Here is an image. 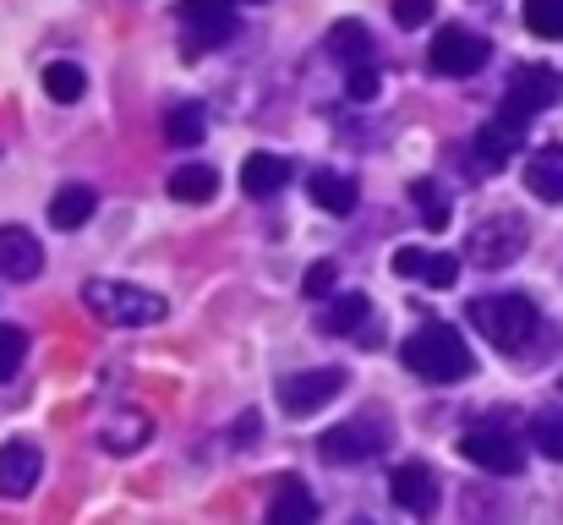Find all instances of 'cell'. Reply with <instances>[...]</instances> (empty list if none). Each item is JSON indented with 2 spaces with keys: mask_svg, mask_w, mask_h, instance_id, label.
<instances>
[{
  "mask_svg": "<svg viewBox=\"0 0 563 525\" xmlns=\"http://www.w3.org/2000/svg\"><path fill=\"white\" fill-rule=\"evenodd\" d=\"M405 367L416 372V378H427V383H460V378H471V350L460 340V329H449V324H421L410 340H405Z\"/></svg>",
  "mask_w": 563,
  "mask_h": 525,
  "instance_id": "1",
  "label": "cell"
},
{
  "mask_svg": "<svg viewBox=\"0 0 563 525\" xmlns=\"http://www.w3.org/2000/svg\"><path fill=\"white\" fill-rule=\"evenodd\" d=\"M82 307L99 324H115V329H148V324H165V313H170L165 296L121 285V280H88L82 285Z\"/></svg>",
  "mask_w": 563,
  "mask_h": 525,
  "instance_id": "2",
  "label": "cell"
},
{
  "mask_svg": "<svg viewBox=\"0 0 563 525\" xmlns=\"http://www.w3.org/2000/svg\"><path fill=\"white\" fill-rule=\"evenodd\" d=\"M471 324H476V335L482 340H493L498 350H526V340L537 335V302L531 296H515V291H504V296H476L471 302Z\"/></svg>",
  "mask_w": 563,
  "mask_h": 525,
  "instance_id": "3",
  "label": "cell"
},
{
  "mask_svg": "<svg viewBox=\"0 0 563 525\" xmlns=\"http://www.w3.org/2000/svg\"><path fill=\"white\" fill-rule=\"evenodd\" d=\"M526 241H531V225L515 214V208H504V214H487L471 236H465V263H476V269H509V263H520V252H526Z\"/></svg>",
  "mask_w": 563,
  "mask_h": 525,
  "instance_id": "4",
  "label": "cell"
},
{
  "mask_svg": "<svg viewBox=\"0 0 563 525\" xmlns=\"http://www.w3.org/2000/svg\"><path fill=\"white\" fill-rule=\"evenodd\" d=\"M460 455L476 471H487V477H520L526 471V444L504 422H471L460 433Z\"/></svg>",
  "mask_w": 563,
  "mask_h": 525,
  "instance_id": "5",
  "label": "cell"
},
{
  "mask_svg": "<svg viewBox=\"0 0 563 525\" xmlns=\"http://www.w3.org/2000/svg\"><path fill=\"white\" fill-rule=\"evenodd\" d=\"M388 449V422L367 411V416H351V422H340V427H329L323 438H318V455L329 460V466H362V460H377Z\"/></svg>",
  "mask_w": 563,
  "mask_h": 525,
  "instance_id": "6",
  "label": "cell"
},
{
  "mask_svg": "<svg viewBox=\"0 0 563 525\" xmlns=\"http://www.w3.org/2000/svg\"><path fill=\"white\" fill-rule=\"evenodd\" d=\"M563 99V72L553 66H520L515 77H509V88H504V105H498V116H509V121H531V116H542V110H553Z\"/></svg>",
  "mask_w": 563,
  "mask_h": 525,
  "instance_id": "7",
  "label": "cell"
},
{
  "mask_svg": "<svg viewBox=\"0 0 563 525\" xmlns=\"http://www.w3.org/2000/svg\"><path fill=\"white\" fill-rule=\"evenodd\" d=\"M230 33H235L230 0H181V50L191 55L219 50V44H230Z\"/></svg>",
  "mask_w": 563,
  "mask_h": 525,
  "instance_id": "8",
  "label": "cell"
},
{
  "mask_svg": "<svg viewBox=\"0 0 563 525\" xmlns=\"http://www.w3.org/2000/svg\"><path fill=\"white\" fill-rule=\"evenodd\" d=\"M487 55H493V44L482 39V33H471V28H443L438 39H432V72L438 77H476L482 66H487Z\"/></svg>",
  "mask_w": 563,
  "mask_h": 525,
  "instance_id": "9",
  "label": "cell"
},
{
  "mask_svg": "<svg viewBox=\"0 0 563 525\" xmlns=\"http://www.w3.org/2000/svg\"><path fill=\"white\" fill-rule=\"evenodd\" d=\"M334 394H345V367H312V372H290L279 383V405L290 416H312L323 411Z\"/></svg>",
  "mask_w": 563,
  "mask_h": 525,
  "instance_id": "10",
  "label": "cell"
},
{
  "mask_svg": "<svg viewBox=\"0 0 563 525\" xmlns=\"http://www.w3.org/2000/svg\"><path fill=\"white\" fill-rule=\"evenodd\" d=\"M388 499H394L405 515H416V521H432V515H438V504H443V488H438L432 466H421V460H405V466H394V477H388Z\"/></svg>",
  "mask_w": 563,
  "mask_h": 525,
  "instance_id": "11",
  "label": "cell"
},
{
  "mask_svg": "<svg viewBox=\"0 0 563 525\" xmlns=\"http://www.w3.org/2000/svg\"><path fill=\"white\" fill-rule=\"evenodd\" d=\"M38 477H44V455H38V444H22V438L0 444V499H11V504L27 499Z\"/></svg>",
  "mask_w": 563,
  "mask_h": 525,
  "instance_id": "12",
  "label": "cell"
},
{
  "mask_svg": "<svg viewBox=\"0 0 563 525\" xmlns=\"http://www.w3.org/2000/svg\"><path fill=\"white\" fill-rule=\"evenodd\" d=\"M394 274L399 280H421L432 291H449L460 280V258L454 252H427V247H399L394 252Z\"/></svg>",
  "mask_w": 563,
  "mask_h": 525,
  "instance_id": "13",
  "label": "cell"
},
{
  "mask_svg": "<svg viewBox=\"0 0 563 525\" xmlns=\"http://www.w3.org/2000/svg\"><path fill=\"white\" fill-rule=\"evenodd\" d=\"M38 269H44L38 236L22 230V225H0V274L11 285H27V280H38Z\"/></svg>",
  "mask_w": 563,
  "mask_h": 525,
  "instance_id": "14",
  "label": "cell"
},
{
  "mask_svg": "<svg viewBox=\"0 0 563 525\" xmlns=\"http://www.w3.org/2000/svg\"><path fill=\"white\" fill-rule=\"evenodd\" d=\"M93 208H99V192H93L88 181H66V186H55V197H49V225H55V230H82V225L93 219Z\"/></svg>",
  "mask_w": 563,
  "mask_h": 525,
  "instance_id": "15",
  "label": "cell"
},
{
  "mask_svg": "<svg viewBox=\"0 0 563 525\" xmlns=\"http://www.w3.org/2000/svg\"><path fill=\"white\" fill-rule=\"evenodd\" d=\"M526 143V127L520 121H509V116H493L482 132H476V160L487 165V171H498V165H509V154Z\"/></svg>",
  "mask_w": 563,
  "mask_h": 525,
  "instance_id": "16",
  "label": "cell"
},
{
  "mask_svg": "<svg viewBox=\"0 0 563 525\" xmlns=\"http://www.w3.org/2000/svg\"><path fill=\"white\" fill-rule=\"evenodd\" d=\"M268 521H274V525L318 521V493H312L301 477H279V493H274V504H268Z\"/></svg>",
  "mask_w": 563,
  "mask_h": 525,
  "instance_id": "17",
  "label": "cell"
},
{
  "mask_svg": "<svg viewBox=\"0 0 563 525\" xmlns=\"http://www.w3.org/2000/svg\"><path fill=\"white\" fill-rule=\"evenodd\" d=\"M99 438H104L110 455H137V449L154 438V422H148L143 411H115V416L99 427Z\"/></svg>",
  "mask_w": 563,
  "mask_h": 525,
  "instance_id": "18",
  "label": "cell"
},
{
  "mask_svg": "<svg viewBox=\"0 0 563 525\" xmlns=\"http://www.w3.org/2000/svg\"><path fill=\"white\" fill-rule=\"evenodd\" d=\"M526 186H531V197H542V203H563V149H537L531 160H526Z\"/></svg>",
  "mask_w": 563,
  "mask_h": 525,
  "instance_id": "19",
  "label": "cell"
},
{
  "mask_svg": "<svg viewBox=\"0 0 563 525\" xmlns=\"http://www.w3.org/2000/svg\"><path fill=\"white\" fill-rule=\"evenodd\" d=\"M285 181H290V160H279V154H246V165H241L246 197H274V192H285Z\"/></svg>",
  "mask_w": 563,
  "mask_h": 525,
  "instance_id": "20",
  "label": "cell"
},
{
  "mask_svg": "<svg viewBox=\"0 0 563 525\" xmlns=\"http://www.w3.org/2000/svg\"><path fill=\"white\" fill-rule=\"evenodd\" d=\"M307 192H312L318 208H329V214H340V219L356 208V181L340 175V171H318L312 181H307Z\"/></svg>",
  "mask_w": 563,
  "mask_h": 525,
  "instance_id": "21",
  "label": "cell"
},
{
  "mask_svg": "<svg viewBox=\"0 0 563 525\" xmlns=\"http://www.w3.org/2000/svg\"><path fill=\"white\" fill-rule=\"evenodd\" d=\"M367 318H373V302H367V296H340V302L323 307L318 329H323V335H362Z\"/></svg>",
  "mask_w": 563,
  "mask_h": 525,
  "instance_id": "22",
  "label": "cell"
},
{
  "mask_svg": "<svg viewBox=\"0 0 563 525\" xmlns=\"http://www.w3.org/2000/svg\"><path fill=\"white\" fill-rule=\"evenodd\" d=\"M329 55L345 61V66H362V61H373V33L362 22H334L329 28Z\"/></svg>",
  "mask_w": 563,
  "mask_h": 525,
  "instance_id": "23",
  "label": "cell"
},
{
  "mask_svg": "<svg viewBox=\"0 0 563 525\" xmlns=\"http://www.w3.org/2000/svg\"><path fill=\"white\" fill-rule=\"evenodd\" d=\"M213 192H219V171L213 165H181L170 175V197L176 203H208Z\"/></svg>",
  "mask_w": 563,
  "mask_h": 525,
  "instance_id": "24",
  "label": "cell"
},
{
  "mask_svg": "<svg viewBox=\"0 0 563 525\" xmlns=\"http://www.w3.org/2000/svg\"><path fill=\"white\" fill-rule=\"evenodd\" d=\"M82 88H88V72H82V66H71V61L44 66V94H49L55 105H77V99H82Z\"/></svg>",
  "mask_w": 563,
  "mask_h": 525,
  "instance_id": "25",
  "label": "cell"
},
{
  "mask_svg": "<svg viewBox=\"0 0 563 525\" xmlns=\"http://www.w3.org/2000/svg\"><path fill=\"white\" fill-rule=\"evenodd\" d=\"M410 197H416V208H421V225H427V230H449V197H443V186H438L432 175L410 181Z\"/></svg>",
  "mask_w": 563,
  "mask_h": 525,
  "instance_id": "26",
  "label": "cell"
},
{
  "mask_svg": "<svg viewBox=\"0 0 563 525\" xmlns=\"http://www.w3.org/2000/svg\"><path fill=\"white\" fill-rule=\"evenodd\" d=\"M531 438H537V449H542L548 460L563 466V405H542V411L531 416Z\"/></svg>",
  "mask_w": 563,
  "mask_h": 525,
  "instance_id": "27",
  "label": "cell"
},
{
  "mask_svg": "<svg viewBox=\"0 0 563 525\" xmlns=\"http://www.w3.org/2000/svg\"><path fill=\"white\" fill-rule=\"evenodd\" d=\"M165 138H170L176 149L202 143V105H176V110L165 116Z\"/></svg>",
  "mask_w": 563,
  "mask_h": 525,
  "instance_id": "28",
  "label": "cell"
},
{
  "mask_svg": "<svg viewBox=\"0 0 563 525\" xmlns=\"http://www.w3.org/2000/svg\"><path fill=\"white\" fill-rule=\"evenodd\" d=\"M526 28L537 39H563V0H526Z\"/></svg>",
  "mask_w": 563,
  "mask_h": 525,
  "instance_id": "29",
  "label": "cell"
},
{
  "mask_svg": "<svg viewBox=\"0 0 563 525\" xmlns=\"http://www.w3.org/2000/svg\"><path fill=\"white\" fill-rule=\"evenodd\" d=\"M22 356H27V329L0 324V383H11L22 372Z\"/></svg>",
  "mask_w": 563,
  "mask_h": 525,
  "instance_id": "30",
  "label": "cell"
},
{
  "mask_svg": "<svg viewBox=\"0 0 563 525\" xmlns=\"http://www.w3.org/2000/svg\"><path fill=\"white\" fill-rule=\"evenodd\" d=\"M334 280H340V269H334V263H312V269H307V280H301V291H307V296H329V291H334Z\"/></svg>",
  "mask_w": 563,
  "mask_h": 525,
  "instance_id": "31",
  "label": "cell"
},
{
  "mask_svg": "<svg viewBox=\"0 0 563 525\" xmlns=\"http://www.w3.org/2000/svg\"><path fill=\"white\" fill-rule=\"evenodd\" d=\"M394 22H399V28H421V22H432V0H394Z\"/></svg>",
  "mask_w": 563,
  "mask_h": 525,
  "instance_id": "32",
  "label": "cell"
},
{
  "mask_svg": "<svg viewBox=\"0 0 563 525\" xmlns=\"http://www.w3.org/2000/svg\"><path fill=\"white\" fill-rule=\"evenodd\" d=\"M345 94H351V99H373V94H377V72H373V61L351 66V83H345Z\"/></svg>",
  "mask_w": 563,
  "mask_h": 525,
  "instance_id": "33",
  "label": "cell"
},
{
  "mask_svg": "<svg viewBox=\"0 0 563 525\" xmlns=\"http://www.w3.org/2000/svg\"><path fill=\"white\" fill-rule=\"evenodd\" d=\"M235 444H241V449L257 444V416H241V422H235Z\"/></svg>",
  "mask_w": 563,
  "mask_h": 525,
  "instance_id": "34",
  "label": "cell"
},
{
  "mask_svg": "<svg viewBox=\"0 0 563 525\" xmlns=\"http://www.w3.org/2000/svg\"><path fill=\"white\" fill-rule=\"evenodd\" d=\"M559 389H563V383H559Z\"/></svg>",
  "mask_w": 563,
  "mask_h": 525,
  "instance_id": "35",
  "label": "cell"
}]
</instances>
